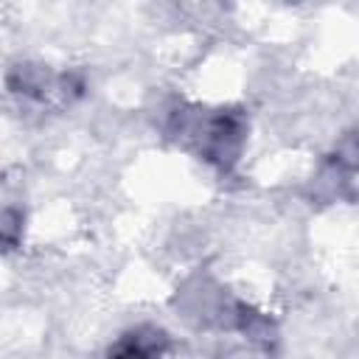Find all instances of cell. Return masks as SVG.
<instances>
[{
    "mask_svg": "<svg viewBox=\"0 0 359 359\" xmlns=\"http://www.w3.org/2000/svg\"><path fill=\"white\" fill-rule=\"evenodd\" d=\"M180 121V135H188L199 151L202 160L230 168L238 160L244 135H247V121L241 109H216L210 115H177Z\"/></svg>",
    "mask_w": 359,
    "mask_h": 359,
    "instance_id": "cell-1",
    "label": "cell"
},
{
    "mask_svg": "<svg viewBox=\"0 0 359 359\" xmlns=\"http://www.w3.org/2000/svg\"><path fill=\"white\" fill-rule=\"evenodd\" d=\"M168 348L165 334L154 331V328H137L129 331L115 348H109V353L115 356H151V353H163Z\"/></svg>",
    "mask_w": 359,
    "mask_h": 359,
    "instance_id": "cell-2",
    "label": "cell"
},
{
    "mask_svg": "<svg viewBox=\"0 0 359 359\" xmlns=\"http://www.w3.org/2000/svg\"><path fill=\"white\" fill-rule=\"evenodd\" d=\"M22 233V216L17 210H6L0 213V250H8L20 241Z\"/></svg>",
    "mask_w": 359,
    "mask_h": 359,
    "instance_id": "cell-3",
    "label": "cell"
}]
</instances>
